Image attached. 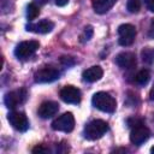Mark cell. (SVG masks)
<instances>
[{
  "label": "cell",
  "instance_id": "obj_24",
  "mask_svg": "<svg viewBox=\"0 0 154 154\" xmlns=\"http://www.w3.org/2000/svg\"><path fill=\"white\" fill-rule=\"evenodd\" d=\"M54 1H55L57 6H65L69 2V0H54Z\"/></svg>",
  "mask_w": 154,
  "mask_h": 154
},
{
  "label": "cell",
  "instance_id": "obj_19",
  "mask_svg": "<svg viewBox=\"0 0 154 154\" xmlns=\"http://www.w3.org/2000/svg\"><path fill=\"white\" fill-rule=\"evenodd\" d=\"M126 8L130 13H137L141 8V0H128Z\"/></svg>",
  "mask_w": 154,
  "mask_h": 154
},
{
  "label": "cell",
  "instance_id": "obj_25",
  "mask_svg": "<svg viewBox=\"0 0 154 154\" xmlns=\"http://www.w3.org/2000/svg\"><path fill=\"white\" fill-rule=\"evenodd\" d=\"M47 1H48V0H36V2H37L38 5H45Z\"/></svg>",
  "mask_w": 154,
  "mask_h": 154
},
{
  "label": "cell",
  "instance_id": "obj_12",
  "mask_svg": "<svg viewBox=\"0 0 154 154\" xmlns=\"http://www.w3.org/2000/svg\"><path fill=\"white\" fill-rule=\"evenodd\" d=\"M59 111V103L55 101H45L40 105L37 113L42 119H48L55 116Z\"/></svg>",
  "mask_w": 154,
  "mask_h": 154
},
{
  "label": "cell",
  "instance_id": "obj_3",
  "mask_svg": "<svg viewBox=\"0 0 154 154\" xmlns=\"http://www.w3.org/2000/svg\"><path fill=\"white\" fill-rule=\"evenodd\" d=\"M52 129L55 131H63V132H71L75 128V117L71 112L63 113L61 116L57 117L52 122Z\"/></svg>",
  "mask_w": 154,
  "mask_h": 154
},
{
  "label": "cell",
  "instance_id": "obj_1",
  "mask_svg": "<svg viewBox=\"0 0 154 154\" xmlns=\"http://www.w3.org/2000/svg\"><path fill=\"white\" fill-rule=\"evenodd\" d=\"M91 103L95 108H97L102 112H106V113H113L116 111V107H117L116 99L106 91L95 93L93 95Z\"/></svg>",
  "mask_w": 154,
  "mask_h": 154
},
{
  "label": "cell",
  "instance_id": "obj_26",
  "mask_svg": "<svg viewBox=\"0 0 154 154\" xmlns=\"http://www.w3.org/2000/svg\"><path fill=\"white\" fill-rule=\"evenodd\" d=\"M149 96H150V99H152V100H154V87L152 88V90H150V94H149Z\"/></svg>",
  "mask_w": 154,
  "mask_h": 154
},
{
  "label": "cell",
  "instance_id": "obj_17",
  "mask_svg": "<svg viewBox=\"0 0 154 154\" xmlns=\"http://www.w3.org/2000/svg\"><path fill=\"white\" fill-rule=\"evenodd\" d=\"M40 14V8L35 2H31L26 6V18L29 20H34Z\"/></svg>",
  "mask_w": 154,
  "mask_h": 154
},
{
  "label": "cell",
  "instance_id": "obj_18",
  "mask_svg": "<svg viewBox=\"0 0 154 154\" xmlns=\"http://www.w3.org/2000/svg\"><path fill=\"white\" fill-rule=\"evenodd\" d=\"M141 57H142V60L143 63L150 65L154 63V49L153 48H144L142 52H141Z\"/></svg>",
  "mask_w": 154,
  "mask_h": 154
},
{
  "label": "cell",
  "instance_id": "obj_9",
  "mask_svg": "<svg viewBox=\"0 0 154 154\" xmlns=\"http://www.w3.org/2000/svg\"><path fill=\"white\" fill-rule=\"evenodd\" d=\"M150 136V131L149 129L142 123L135 125L131 128V132H130V141L131 143L136 144V146H141L143 144Z\"/></svg>",
  "mask_w": 154,
  "mask_h": 154
},
{
  "label": "cell",
  "instance_id": "obj_14",
  "mask_svg": "<svg viewBox=\"0 0 154 154\" xmlns=\"http://www.w3.org/2000/svg\"><path fill=\"white\" fill-rule=\"evenodd\" d=\"M103 76V71L100 66H91L87 70L83 71L82 73V77H83V81L84 82H88V83H93V82H96L99 79H101V77Z\"/></svg>",
  "mask_w": 154,
  "mask_h": 154
},
{
  "label": "cell",
  "instance_id": "obj_20",
  "mask_svg": "<svg viewBox=\"0 0 154 154\" xmlns=\"http://www.w3.org/2000/svg\"><path fill=\"white\" fill-rule=\"evenodd\" d=\"M93 28L90 26V25H88V26H85L84 28V30H83V32L81 34V36H79V41L81 42H87V41H89L90 38H91V36H93Z\"/></svg>",
  "mask_w": 154,
  "mask_h": 154
},
{
  "label": "cell",
  "instance_id": "obj_5",
  "mask_svg": "<svg viewBox=\"0 0 154 154\" xmlns=\"http://www.w3.org/2000/svg\"><path fill=\"white\" fill-rule=\"evenodd\" d=\"M40 47V43L37 41L30 40V41H23L20 43H18L14 48V55L20 59V60H25L28 58H30Z\"/></svg>",
  "mask_w": 154,
  "mask_h": 154
},
{
  "label": "cell",
  "instance_id": "obj_6",
  "mask_svg": "<svg viewBox=\"0 0 154 154\" xmlns=\"http://www.w3.org/2000/svg\"><path fill=\"white\" fill-rule=\"evenodd\" d=\"M60 77V72L58 69L53 66H43L37 70L34 75V79L36 83H51Z\"/></svg>",
  "mask_w": 154,
  "mask_h": 154
},
{
  "label": "cell",
  "instance_id": "obj_21",
  "mask_svg": "<svg viewBox=\"0 0 154 154\" xmlns=\"http://www.w3.org/2000/svg\"><path fill=\"white\" fill-rule=\"evenodd\" d=\"M147 36H148L149 38H154V19L150 20V24H149V28H148Z\"/></svg>",
  "mask_w": 154,
  "mask_h": 154
},
{
  "label": "cell",
  "instance_id": "obj_13",
  "mask_svg": "<svg viewBox=\"0 0 154 154\" xmlns=\"http://www.w3.org/2000/svg\"><path fill=\"white\" fill-rule=\"evenodd\" d=\"M54 28V23L49 19H42L37 23H31L26 25V30L35 34H47L51 32Z\"/></svg>",
  "mask_w": 154,
  "mask_h": 154
},
{
  "label": "cell",
  "instance_id": "obj_11",
  "mask_svg": "<svg viewBox=\"0 0 154 154\" xmlns=\"http://www.w3.org/2000/svg\"><path fill=\"white\" fill-rule=\"evenodd\" d=\"M116 64L124 70H130L136 66V57L131 52H122L116 57Z\"/></svg>",
  "mask_w": 154,
  "mask_h": 154
},
{
  "label": "cell",
  "instance_id": "obj_7",
  "mask_svg": "<svg viewBox=\"0 0 154 154\" xmlns=\"http://www.w3.org/2000/svg\"><path fill=\"white\" fill-rule=\"evenodd\" d=\"M118 42L120 46H131L136 37V29L132 24H122L118 28Z\"/></svg>",
  "mask_w": 154,
  "mask_h": 154
},
{
  "label": "cell",
  "instance_id": "obj_16",
  "mask_svg": "<svg viewBox=\"0 0 154 154\" xmlns=\"http://www.w3.org/2000/svg\"><path fill=\"white\" fill-rule=\"evenodd\" d=\"M149 79H150V73H149V71H148L147 69L140 70V71L136 73V76H135V82H136L138 85H141V87L146 85V84L149 82Z\"/></svg>",
  "mask_w": 154,
  "mask_h": 154
},
{
  "label": "cell",
  "instance_id": "obj_15",
  "mask_svg": "<svg viewBox=\"0 0 154 154\" xmlns=\"http://www.w3.org/2000/svg\"><path fill=\"white\" fill-rule=\"evenodd\" d=\"M116 2L117 0H91L93 8L99 14H103L108 12L116 5Z\"/></svg>",
  "mask_w": 154,
  "mask_h": 154
},
{
  "label": "cell",
  "instance_id": "obj_10",
  "mask_svg": "<svg viewBox=\"0 0 154 154\" xmlns=\"http://www.w3.org/2000/svg\"><path fill=\"white\" fill-rule=\"evenodd\" d=\"M60 99L66 102V103H72V105H77L81 102V99H82V94H81V90L73 85H65L60 93Z\"/></svg>",
  "mask_w": 154,
  "mask_h": 154
},
{
  "label": "cell",
  "instance_id": "obj_8",
  "mask_svg": "<svg viewBox=\"0 0 154 154\" xmlns=\"http://www.w3.org/2000/svg\"><path fill=\"white\" fill-rule=\"evenodd\" d=\"M7 120L12 125V128L16 129L17 131L24 132V131H26L29 129V120H28L26 116L23 112L11 111L7 114Z\"/></svg>",
  "mask_w": 154,
  "mask_h": 154
},
{
  "label": "cell",
  "instance_id": "obj_4",
  "mask_svg": "<svg viewBox=\"0 0 154 154\" xmlns=\"http://www.w3.org/2000/svg\"><path fill=\"white\" fill-rule=\"evenodd\" d=\"M26 97H28L26 90L24 88H20V89H16L6 93L4 97V102L6 107H8L10 109H14L17 106L24 103L26 101Z\"/></svg>",
  "mask_w": 154,
  "mask_h": 154
},
{
  "label": "cell",
  "instance_id": "obj_27",
  "mask_svg": "<svg viewBox=\"0 0 154 154\" xmlns=\"http://www.w3.org/2000/svg\"><path fill=\"white\" fill-rule=\"evenodd\" d=\"M150 153H153V154H154V147H152V148H150Z\"/></svg>",
  "mask_w": 154,
  "mask_h": 154
},
{
  "label": "cell",
  "instance_id": "obj_23",
  "mask_svg": "<svg viewBox=\"0 0 154 154\" xmlns=\"http://www.w3.org/2000/svg\"><path fill=\"white\" fill-rule=\"evenodd\" d=\"M47 152H48V149L42 147V146H37L32 149V153H47Z\"/></svg>",
  "mask_w": 154,
  "mask_h": 154
},
{
  "label": "cell",
  "instance_id": "obj_2",
  "mask_svg": "<svg viewBox=\"0 0 154 154\" xmlns=\"http://www.w3.org/2000/svg\"><path fill=\"white\" fill-rule=\"evenodd\" d=\"M107 131H108V124L101 119H95L84 126L83 135L87 140L95 141V140L101 138Z\"/></svg>",
  "mask_w": 154,
  "mask_h": 154
},
{
  "label": "cell",
  "instance_id": "obj_22",
  "mask_svg": "<svg viewBox=\"0 0 154 154\" xmlns=\"http://www.w3.org/2000/svg\"><path fill=\"white\" fill-rule=\"evenodd\" d=\"M144 4H146V7L149 11L154 12V0H144Z\"/></svg>",
  "mask_w": 154,
  "mask_h": 154
}]
</instances>
